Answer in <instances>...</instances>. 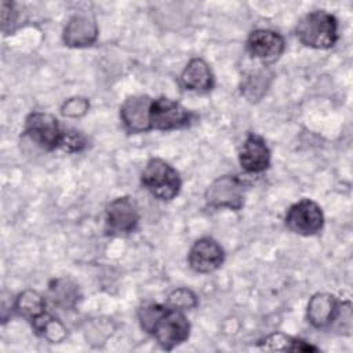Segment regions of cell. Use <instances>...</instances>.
<instances>
[{
  "instance_id": "1",
  "label": "cell",
  "mask_w": 353,
  "mask_h": 353,
  "mask_svg": "<svg viewBox=\"0 0 353 353\" xmlns=\"http://www.w3.org/2000/svg\"><path fill=\"white\" fill-rule=\"evenodd\" d=\"M141 328L150 334L164 350H172L188 341L190 323L182 310L159 303L145 305L138 310Z\"/></svg>"
},
{
  "instance_id": "2",
  "label": "cell",
  "mask_w": 353,
  "mask_h": 353,
  "mask_svg": "<svg viewBox=\"0 0 353 353\" xmlns=\"http://www.w3.org/2000/svg\"><path fill=\"white\" fill-rule=\"evenodd\" d=\"M295 34L306 47L327 50L338 40V21L325 10H314L299 19Z\"/></svg>"
},
{
  "instance_id": "3",
  "label": "cell",
  "mask_w": 353,
  "mask_h": 353,
  "mask_svg": "<svg viewBox=\"0 0 353 353\" xmlns=\"http://www.w3.org/2000/svg\"><path fill=\"white\" fill-rule=\"evenodd\" d=\"M141 181L150 194L163 201H170L176 197L182 186L179 172L159 157H153L146 163L141 174Z\"/></svg>"
},
{
  "instance_id": "4",
  "label": "cell",
  "mask_w": 353,
  "mask_h": 353,
  "mask_svg": "<svg viewBox=\"0 0 353 353\" xmlns=\"http://www.w3.org/2000/svg\"><path fill=\"white\" fill-rule=\"evenodd\" d=\"M63 131L58 119L51 113L32 112L25 119V135L44 150L61 148Z\"/></svg>"
},
{
  "instance_id": "5",
  "label": "cell",
  "mask_w": 353,
  "mask_h": 353,
  "mask_svg": "<svg viewBox=\"0 0 353 353\" xmlns=\"http://www.w3.org/2000/svg\"><path fill=\"white\" fill-rule=\"evenodd\" d=\"M139 223V208L134 197L120 196L106 207L105 230L110 236H127L137 230Z\"/></svg>"
},
{
  "instance_id": "6",
  "label": "cell",
  "mask_w": 353,
  "mask_h": 353,
  "mask_svg": "<svg viewBox=\"0 0 353 353\" xmlns=\"http://www.w3.org/2000/svg\"><path fill=\"white\" fill-rule=\"evenodd\" d=\"M194 114L179 102L160 97L152 101L150 106V127L159 131H172L189 127Z\"/></svg>"
},
{
  "instance_id": "7",
  "label": "cell",
  "mask_w": 353,
  "mask_h": 353,
  "mask_svg": "<svg viewBox=\"0 0 353 353\" xmlns=\"http://www.w3.org/2000/svg\"><path fill=\"white\" fill-rule=\"evenodd\" d=\"M284 222L292 233L301 236H313L323 229L324 214L316 201L302 199L288 208Z\"/></svg>"
},
{
  "instance_id": "8",
  "label": "cell",
  "mask_w": 353,
  "mask_h": 353,
  "mask_svg": "<svg viewBox=\"0 0 353 353\" xmlns=\"http://www.w3.org/2000/svg\"><path fill=\"white\" fill-rule=\"evenodd\" d=\"M245 188L237 175H222L207 188L205 200L214 208H229L237 211L244 204Z\"/></svg>"
},
{
  "instance_id": "9",
  "label": "cell",
  "mask_w": 353,
  "mask_h": 353,
  "mask_svg": "<svg viewBox=\"0 0 353 353\" xmlns=\"http://www.w3.org/2000/svg\"><path fill=\"white\" fill-rule=\"evenodd\" d=\"M284 37L270 29H255L247 39V51L263 65L276 62L284 52Z\"/></svg>"
},
{
  "instance_id": "10",
  "label": "cell",
  "mask_w": 353,
  "mask_h": 353,
  "mask_svg": "<svg viewBox=\"0 0 353 353\" xmlns=\"http://www.w3.org/2000/svg\"><path fill=\"white\" fill-rule=\"evenodd\" d=\"M225 251L212 237H201L189 250L188 262L197 273H211L222 266Z\"/></svg>"
},
{
  "instance_id": "11",
  "label": "cell",
  "mask_w": 353,
  "mask_h": 353,
  "mask_svg": "<svg viewBox=\"0 0 353 353\" xmlns=\"http://www.w3.org/2000/svg\"><path fill=\"white\" fill-rule=\"evenodd\" d=\"M152 98L148 95L128 97L120 106V119L124 128L131 134H141L152 130L150 106Z\"/></svg>"
},
{
  "instance_id": "12",
  "label": "cell",
  "mask_w": 353,
  "mask_h": 353,
  "mask_svg": "<svg viewBox=\"0 0 353 353\" xmlns=\"http://www.w3.org/2000/svg\"><path fill=\"white\" fill-rule=\"evenodd\" d=\"M239 163L245 172L251 174L268 170L270 167V150L265 139L258 134L250 132L239 150Z\"/></svg>"
},
{
  "instance_id": "13",
  "label": "cell",
  "mask_w": 353,
  "mask_h": 353,
  "mask_svg": "<svg viewBox=\"0 0 353 353\" xmlns=\"http://www.w3.org/2000/svg\"><path fill=\"white\" fill-rule=\"evenodd\" d=\"M98 39V25L94 17L88 14H74L66 22L62 40L65 46L81 48L92 46Z\"/></svg>"
},
{
  "instance_id": "14",
  "label": "cell",
  "mask_w": 353,
  "mask_h": 353,
  "mask_svg": "<svg viewBox=\"0 0 353 353\" xmlns=\"http://www.w3.org/2000/svg\"><path fill=\"white\" fill-rule=\"evenodd\" d=\"M339 306L341 302L336 299L335 295L327 292H317L307 302V321L314 328L331 327L336 319Z\"/></svg>"
},
{
  "instance_id": "15",
  "label": "cell",
  "mask_w": 353,
  "mask_h": 353,
  "mask_svg": "<svg viewBox=\"0 0 353 353\" xmlns=\"http://www.w3.org/2000/svg\"><path fill=\"white\" fill-rule=\"evenodd\" d=\"M181 84L189 91H210L214 87V74L211 68L201 58L190 59L181 73Z\"/></svg>"
},
{
  "instance_id": "16",
  "label": "cell",
  "mask_w": 353,
  "mask_h": 353,
  "mask_svg": "<svg viewBox=\"0 0 353 353\" xmlns=\"http://www.w3.org/2000/svg\"><path fill=\"white\" fill-rule=\"evenodd\" d=\"M14 310L32 324L47 313L46 299L34 290H25L15 298Z\"/></svg>"
},
{
  "instance_id": "17",
  "label": "cell",
  "mask_w": 353,
  "mask_h": 353,
  "mask_svg": "<svg viewBox=\"0 0 353 353\" xmlns=\"http://www.w3.org/2000/svg\"><path fill=\"white\" fill-rule=\"evenodd\" d=\"M259 347L272 352H317L319 349L303 339L285 335L283 332H274L268 335L259 342Z\"/></svg>"
},
{
  "instance_id": "18",
  "label": "cell",
  "mask_w": 353,
  "mask_h": 353,
  "mask_svg": "<svg viewBox=\"0 0 353 353\" xmlns=\"http://www.w3.org/2000/svg\"><path fill=\"white\" fill-rule=\"evenodd\" d=\"M50 299L61 309H73L79 299V287L69 279H57L50 284Z\"/></svg>"
},
{
  "instance_id": "19",
  "label": "cell",
  "mask_w": 353,
  "mask_h": 353,
  "mask_svg": "<svg viewBox=\"0 0 353 353\" xmlns=\"http://www.w3.org/2000/svg\"><path fill=\"white\" fill-rule=\"evenodd\" d=\"M32 327L37 335L51 343H59L66 338L65 325L48 312L39 317L36 321H33Z\"/></svg>"
},
{
  "instance_id": "20",
  "label": "cell",
  "mask_w": 353,
  "mask_h": 353,
  "mask_svg": "<svg viewBox=\"0 0 353 353\" xmlns=\"http://www.w3.org/2000/svg\"><path fill=\"white\" fill-rule=\"evenodd\" d=\"M268 76L265 72H256L245 79L243 83L241 92L250 99V101H258L268 88Z\"/></svg>"
},
{
  "instance_id": "21",
  "label": "cell",
  "mask_w": 353,
  "mask_h": 353,
  "mask_svg": "<svg viewBox=\"0 0 353 353\" xmlns=\"http://www.w3.org/2000/svg\"><path fill=\"white\" fill-rule=\"evenodd\" d=\"M167 302H168V306L175 307V309H179V310H189V309H193V307H196L197 303H199L196 294H194L192 290L183 288V287L174 290V291L168 295Z\"/></svg>"
},
{
  "instance_id": "22",
  "label": "cell",
  "mask_w": 353,
  "mask_h": 353,
  "mask_svg": "<svg viewBox=\"0 0 353 353\" xmlns=\"http://www.w3.org/2000/svg\"><path fill=\"white\" fill-rule=\"evenodd\" d=\"M90 109V101L84 97H72L66 99L61 108V113L65 117L77 119L84 116Z\"/></svg>"
},
{
  "instance_id": "23",
  "label": "cell",
  "mask_w": 353,
  "mask_h": 353,
  "mask_svg": "<svg viewBox=\"0 0 353 353\" xmlns=\"http://www.w3.org/2000/svg\"><path fill=\"white\" fill-rule=\"evenodd\" d=\"M85 146V138L74 130H65L63 131V138L61 142V148L69 153L80 152Z\"/></svg>"
},
{
  "instance_id": "24",
  "label": "cell",
  "mask_w": 353,
  "mask_h": 353,
  "mask_svg": "<svg viewBox=\"0 0 353 353\" xmlns=\"http://www.w3.org/2000/svg\"><path fill=\"white\" fill-rule=\"evenodd\" d=\"M18 18V11H15L14 4L8 1H1V28L3 32H7V26L11 28V25L15 23Z\"/></svg>"
}]
</instances>
